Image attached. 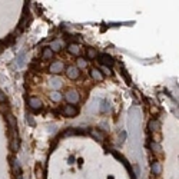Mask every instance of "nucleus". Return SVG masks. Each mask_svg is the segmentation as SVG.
Wrapping results in <instances>:
<instances>
[{
	"label": "nucleus",
	"instance_id": "1",
	"mask_svg": "<svg viewBox=\"0 0 179 179\" xmlns=\"http://www.w3.org/2000/svg\"><path fill=\"white\" fill-rule=\"evenodd\" d=\"M99 62H100L102 65H105V66H112L113 65V59H112L109 55H106V53L99 55Z\"/></svg>",
	"mask_w": 179,
	"mask_h": 179
},
{
	"label": "nucleus",
	"instance_id": "2",
	"mask_svg": "<svg viewBox=\"0 0 179 179\" xmlns=\"http://www.w3.org/2000/svg\"><path fill=\"white\" fill-rule=\"evenodd\" d=\"M67 76L70 79H78L80 76V72H79V69L76 66H69L67 67Z\"/></svg>",
	"mask_w": 179,
	"mask_h": 179
},
{
	"label": "nucleus",
	"instance_id": "3",
	"mask_svg": "<svg viewBox=\"0 0 179 179\" xmlns=\"http://www.w3.org/2000/svg\"><path fill=\"white\" fill-rule=\"evenodd\" d=\"M63 67H65V66H63L62 62H53V63L50 65L49 70L52 72V73H60V72L63 70Z\"/></svg>",
	"mask_w": 179,
	"mask_h": 179
},
{
	"label": "nucleus",
	"instance_id": "4",
	"mask_svg": "<svg viewBox=\"0 0 179 179\" xmlns=\"http://www.w3.org/2000/svg\"><path fill=\"white\" fill-rule=\"evenodd\" d=\"M76 113H78V108H75L72 105H67V106L63 108V115L65 116H75Z\"/></svg>",
	"mask_w": 179,
	"mask_h": 179
},
{
	"label": "nucleus",
	"instance_id": "5",
	"mask_svg": "<svg viewBox=\"0 0 179 179\" xmlns=\"http://www.w3.org/2000/svg\"><path fill=\"white\" fill-rule=\"evenodd\" d=\"M6 119H7V122H9V126H10V129L12 130H16L17 129V123H16V117L13 116L12 113H6Z\"/></svg>",
	"mask_w": 179,
	"mask_h": 179
},
{
	"label": "nucleus",
	"instance_id": "6",
	"mask_svg": "<svg viewBox=\"0 0 179 179\" xmlns=\"http://www.w3.org/2000/svg\"><path fill=\"white\" fill-rule=\"evenodd\" d=\"M29 105H30V108L34 109V110L40 109V100H39L37 98H30L29 99Z\"/></svg>",
	"mask_w": 179,
	"mask_h": 179
},
{
	"label": "nucleus",
	"instance_id": "7",
	"mask_svg": "<svg viewBox=\"0 0 179 179\" xmlns=\"http://www.w3.org/2000/svg\"><path fill=\"white\" fill-rule=\"evenodd\" d=\"M66 100H67V102H73V103H76V102H79V95H78V93H75V92H69V93L66 95Z\"/></svg>",
	"mask_w": 179,
	"mask_h": 179
},
{
	"label": "nucleus",
	"instance_id": "8",
	"mask_svg": "<svg viewBox=\"0 0 179 179\" xmlns=\"http://www.w3.org/2000/svg\"><path fill=\"white\" fill-rule=\"evenodd\" d=\"M52 57H53V52L50 50V48H46V49H43L42 59H43V60H48V59H52Z\"/></svg>",
	"mask_w": 179,
	"mask_h": 179
},
{
	"label": "nucleus",
	"instance_id": "9",
	"mask_svg": "<svg viewBox=\"0 0 179 179\" xmlns=\"http://www.w3.org/2000/svg\"><path fill=\"white\" fill-rule=\"evenodd\" d=\"M67 49L70 53H73V55H79L80 53V49H79V46L78 45H73V43H70L69 46H67Z\"/></svg>",
	"mask_w": 179,
	"mask_h": 179
},
{
	"label": "nucleus",
	"instance_id": "10",
	"mask_svg": "<svg viewBox=\"0 0 179 179\" xmlns=\"http://www.w3.org/2000/svg\"><path fill=\"white\" fill-rule=\"evenodd\" d=\"M90 75H92V78L96 79V80H102V79H103V76L100 75V72H99L98 69H93V70L90 72Z\"/></svg>",
	"mask_w": 179,
	"mask_h": 179
},
{
	"label": "nucleus",
	"instance_id": "11",
	"mask_svg": "<svg viewBox=\"0 0 179 179\" xmlns=\"http://www.w3.org/2000/svg\"><path fill=\"white\" fill-rule=\"evenodd\" d=\"M149 129L150 130L159 129V122H158V120H150V122H149Z\"/></svg>",
	"mask_w": 179,
	"mask_h": 179
},
{
	"label": "nucleus",
	"instance_id": "12",
	"mask_svg": "<svg viewBox=\"0 0 179 179\" xmlns=\"http://www.w3.org/2000/svg\"><path fill=\"white\" fill-rule=\"evenodd\" d=\"M152 171L155 175H159L161 173V165L159 163H152Z\"/></svg>",
	"mask_w": 179,
	"mask_h": 179
},
{
	"label": "nucleus",
	"instance_id": "13",
	"mask_svg": "<svg viewBox=\"0 0 179 179\" xmlns=\"http://www.w3.org/2000/svg\"><path fill=\"white\" fill-rule=\"evenodd\" d=\"M50 98H52V100H55V102H59V100L62 99V95H60V93H57V92H55V93H52V95H50Z\"/></svg>",
	"mask_w": 179,
	"mask_h": 179
},
{
	"label": "nucleus",
	"instance_id": "14",
	"mask_svg": "<svg viewBox=\"0 0 179 179\" xmlns=\"http://www.w3.org/2000/svg\"><path fill=\"white\" fill-rule=\"evenodd\" d=\"M87 57H89V59L96 57V50L95 49H87Z\"/></svg>",
	"mask_w": 179,
	"mask_h": 179
},
{
	"label": "nucleus",
	"instance_id": "15",
	"mask_svg": "<svg viewBox=\"0 0 179 179\" xmlns=\"http://www.w3.org/2000/svg\"><path fill=\"white\" fill-rule=\"evenodd\" d=\"M92 135H93L95 138H98V139H100V141L103 139V135H102L100 132H98V130H92Z\"/></svg>",
	"mask_w": 179,
	"mask_h": 179
},
{
	"label": "nucleus",
	"instance_id": "16",
	"mask_svg": "<svg viewBox=\"0 0 179 179\" xmlns=\"http://www.w3.org/2000/svg\"><path fill=\"white\" fill-rule=\"evenodd\" d=\"M6 100V95L3 93V90H0V102H4Z\"/></svg>",
	"mask_w": 179,
	"mask_h": 179
},
{
	"label": "nucleus",
	"instance_id": "17",
	"mask_svg": "<svg viewBox=\"0 0 179 179\" xmlns=\"http://www.w3.org/2000/svg\"><path fill=\"white\" fill-rule=\"evenodd\" d=\"M78 65H79V66H82V67H83V66H86V62H85L83 59H78Z\"/></svg>",
	"mask_w": 179,
	"mask_h": 179
},
{
	"label": "nucleus",
	"instance_id": "18",
	"mask_svg": "<svg viewBox=\"0 0 179 179\" xmlns=\"http://www.w3.org/2000/svg\"><path fill=\"white\" fill-rule=\"evenodd\" d=\"M150 148H152V149H155V150H159V146H158L156 143H152V145H150Z\"/></svg>",
	"mask_w": 179,
	"mask_h": 179
}]
</instances>
